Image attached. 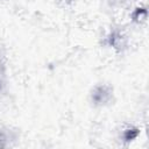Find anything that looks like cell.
I'll return each instance as SVG.
<instances>
[{
    "mask_svg": "<svg viewBox=\"0 0 149 149\" xmlns=\"http://www.w3.org/2000/svg\"><path fill=\"white\" fill-rule=\"evenodd\" d=\"M136 136H137V130H136V129H128V130H126V133H125V139H126L127 141L133 140V139H135Z\"/></svg>",
    "mask_w": 149,
    "mask_h": 149,
    "instance_id": "cell-1",
    "label": "cell"
}]
</instances>
